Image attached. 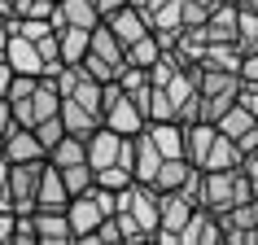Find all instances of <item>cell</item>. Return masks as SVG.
<instances>
[{
  "instance_id": "cell-1",
  "label": "cell",
  "mask_w": 258,
  "mask_h": 245,
  "mask_svg": "<svg viewBox=\"0 0 258 245\" xmlns=\"http://www.w3.org/2000/svg\"><path fill=\"white\" fill-rule=\"evenodd\" d=\"M254 197V179L245 175V166H232V171H202V193H197V206H210L215 215H228L232 206H241Z\"/></svg>"
},
{
  "instance_id": "cell-2",
  "label": "cell",
  "mask_w": 258,
  "mask_h": 245,
  "mask_svg": "<svg viewBox=\"0 0 258 245\" xmlns=\"http://www.w3.org/2000/svg\"><path fill=\"white\" fill-rule=\"evenodd\" d=\"M101 122L114 127L118 136H136V132H145V122H149V118H145L140 105L118 88V79H109L105 83V101H101Z\"/></svg>"
},
{
  "instance_id": "cell-3",
  "label": "cell",
  "mask_w": 258,
  "mask_h": 245,
  "mask_svg": "<svg viewBox=\"0 0 258 245\" xmlns=\"http://www.w3.org/2000/svg\"><path fill=\"white\" fill-rule=\"evenodd\" d=\"M158 193H162V189H158ZM192 210H197V197H192L188 189H166L162 193V219H158L153 241L179 245V232H184V223L192 219Z\"/></svg>"
},
{
  "instance_id": "cell-4",
  "label": "cell",
  "mask_w": 258,
  "mask_h": 245,
  "mask_svg": "<svg viewBox=\"0 0 258 245\" xmlns=\"http://www.w3.org/2000/svg\"><path fill=\"white\" fill-rule=\"evenodd\" d=\"M44 162L48 158H40V162H14V171H9V206H14V215H35Z\"/></svg>"
},
{
  "instance_id": "cell-5",
  "label": "cell",
  "mask_w": 258,
  "mask_h": 245,
  "mask_svg": "<svg viewBox=\"0 0 258 245\" xmlns=\"http://www.w3.org/2000/svg\"><path fill=\"white\" fill-rule=\"evenodd\" d=\"M223 219V241H236V245H258V197H249V202L232 206Z\"/></svg>"
},
{
  "instance_id": "cell-6",
  "label": "cell",
  "mask_w": 258,
  "mask_h": 245,
  "mask_svg": "<svg viewBox=\"0 0 258 245\" xmlns=\"http://www.w3.org/2000/svg\"><path fill=\"white\" fill-rule=\"evenodd\" d=\"M66 219H70V228H75V241H83V245H88V236H92V232L101 228V219H109V215L101 210V206H96L92 189H88V193H79V197H70Z\"/></svg>"
},
{
  "instance_id": "cell-7",
  "label": "cell",
  "mask_w": 258,
  "mask_h": 245,
  "mask_svg": "<svg viewBox=\"0 0 258 245\" xmlns=\"http://www.w3.org/2000/svg\"><path fill=\"white\" fill-rule=\"evenodd\" d=\"M5 158L9 162H40V158H48L40 145V136H35V127H22V122H14L9 132H5Z\"/></svg>"
},
{
  "instance_id": "cell-8",
  "label": "cell",
  "mask_w": 258,
  "mask_h": 245,
  "mask_svg": "<svg viewBox=\"0 0 258 245\" xmlns=\"http://www.w3.org/2000/svg\"><path fill=\"white\" fill-rule=\"evenodd\" d=\"M236 31H241V5L219 0L210 9V18H206V40L210 44H236Z\"/></svg>"
},
{
  "instance_id": "cell-9",
  "label": "cell",
  "mask_w": 258,
  "mask_h": 245,
  "mask_svg": "<svg viewBox=\"0 0 258 245\" xmlns=\"http://www.w3.org/2000/svg\"><path fill=\"white\" fill-rule=\"evenodd\" d=\"M210 241H223V219L210 206H197L192 219L184 223V232H179V245H210Z\"/></svg>"
},
{
  "instance_id": "cell-10",
  "label": "cell",
  "mask_w": 258,
  "mask_h": 245,
  "mask_svg": "<svg viewBox=\"0 0 258 245\" xmlns=\"http://www.w3.org/2000/svg\"><path fill=\"white\" fill-rule=\"evenodd\" d=\"M5 62L14 66V75H44V57L35 48V40L9 31V44H5Z\"/></svg>"
},
{
  "instance_id": "cell-11",
  "label": "cell",
  "mask_w": 258,
  "mask_h": 245,
  "mask_svg": "<svg viewBox=\"0 0 258 245\" xmlns=\"http://www.w3.org/2000/svg\"><path fill=\"white\" fill-rule=\"evenodd\" d=\"M127 166H132V175H136L140 184H153L158 166H162V153H158V145L149 140V132H136V136H132V158H127Z\"/></svg>"
},
{
  "instance_id": "cell-12",
  "label": "cell",
  "mask_w": 258,
  "mask_h": 245,
  "mask_svg": "<svg viewBox=\"0 0 258 245\" xmlns=\"http://www.w3.org/2000/svg\"><path fill=\"white\" fill-rule=\"evenodd\" d=\"M122 140H127V136H118L114 127H105V122H101L92 136H88V166H92V171L114 166V162H118V153H122Z\"/></svg>"
},
{
  "instance_id": "cell-13",
  "label": "cell",
  "mask_w": 258,
  "mask_h": 245,
  "mask_svg": "<svg viewBox=\"0 0 258 245\" xmlns=\"http://www.w3.org/2000/svg\"><path fill=\"white\" fill-rule=\"evenodd\" d=\"M101 22H105V27L114 31V35H118V40L127 44V48H132V44H136L140 35H149V18L140 14V9H136V5H132V0H127L122 9H114V14H109V18H101Z\"/></svg>"
},
{
  "instance_id": "cell-14",
  "label": "cell",
  "mask_w": 258,
  "mask_h": 245,
  "mask_svg": "<svg viewBox=\"0 0 258 245\" xmlns=\"http://www.w3.org/2000/svg\"><path fill=\"white\" fill-rule=\"evenodd\" d=\"M48 22H53L57 31L61 27H88L92 31L96 22H101V9H96V0H57Z\"/></svg>"
},
{
  "instance_id": "cell-15",
  "label": "cell",
  "mask_w": 258,
  "mask_h": 245,
  "mask_svg": "<svg viewBox=\"0 0 258 245\" xmlns=\"http://www.w3.org/2000/svg\"><path fill=\"white\" fill-rule=\"evenodd\" d=\"M35 241L44 245H70L75 228H70L66 210H35Z\"/></svg>"
},
{
  "instance_id": "cell-16",
  "label": "cell",
  "mask_w": 258,
  "mask_h": 245,
  "mask_svg": "<svg viewBox=\"0 0 258 245\" xmlns=\"http://www.w3.org/2000/svg\"><path fill=\"white\" fill-rule=\"evenodd\" d=\"M215 136H219V127H215V122H206V118L184 122V158H188L192 166H202L206 153H210V145H215Z\"/></svg>"
},
{
  "instance_id": "cell-17",
  "label": "cell",
  "mask_w": 258,
  "mask_h": 245,
  "mask_svg": "<svg viewBox=\"0 0 258 245\" xmlns=\"http://www.w3.org/2000/svg\"><path fill=\"white\" fill-rule=\"evenodd\" d=\"M70 206V189L61 179V166L44 162V175H40V206L35 210H66Z\"/></svg>"
},
{
  "instance_id": "cell-18",
  "label": "cell",
  "mask_w": 258,
  "mask_h": 245,
  "mask_svg": "<svg viewBox=\"0 0 258 245\" xmlns=\"http://www.w3.org/2000/svg\"><path fill=\"white\" fill-rule=\"evenodd\" d=\"M145 132H149V140L158 145L162 158H184V122H175V118L145 122Z\"/></svg>"
},
{
  "instance_id": "cell-19",
  "label": "cell",
  "mask_w": 258,
  "mask_h": 245,
  "mask_svg": "<svg viewBox=\"0 0 258 245\" xmlns=\"http://www.w3.org/2000/svg\"><path fill=\"white\" fill-rule=\"evenodd\" d=\"M61 122H66L70 136H83V140H88L96 127H101V114L88 109V105H79L75 96H61Z\"/></svg>"
},
{
  "instance_id": "cell-20",
  "label": "cell",
  "mask_w": 258,
  "mask_h": 245,
  "mask_svg": "<svg viewBox=\"0 0 258 245\" xmlns=\"http://www.w3.org/2000/svg\"><path fill=\"white\" fill-rule=\"evenodd\" d=\"M241 158H245L241 145L219 132L215 145H210V153H206V162H202V171H232V166H241Z\"/></svg>"
},
{
  "instance_id": "cell-21",
  "label": "cell",
  "mask_w": 258,
  "mask_h": 245,
  "mask_svg": "<svg viewBox=\"0 0 258 245\" xmlns=\"http://www.w3.org/2000/svg\"><path fill=\"white\" fill-rule=\"evenodd\" d=\"M57 35H61V62L66 66H79L83 53H88V44H92V31L88 27H61Z\"/></svg>"
},
{
  "instance_id": "cell-22",
  "label": "cell",
  "mask_w": 258,
  "mask_h": 245,
  "mask_svg": "<svg viewBox=\"0 0 258 245\" xmlns=\"http://www.w3.org/2000/svg\"><path fill=\"white\" fill-rule=\"evenodd\" d=\"M48 162H53V166H75V162H88V140H83V136H70V132H66V136H61V140L53 145V149H48Z\"/></svg>"
},
{
  "instance_id": "cell-23",
  "label": "cell",
  "mask_w": 258,
  "mask_h": 245,
  "mask_svg": "<svg viewBox=\"0 0 258 245\" xmlns=\"http://www.w3.org/2000/svg\"><path fill=\"white\" fill-rule=\"evenodd\" d=\"M254 122H258V118H254V114H249V109L241 105V101H236V105H232L228 114H223V118L215 122V127H219V132H223V136H232V140H236V136H245V132H249Z\"/></svg>"
},
{
  "instance_id": "cell-24",
  "label": "cell",
  "mask_w": 258,
  "mask_h": 245,
  "mask_svg": "<svg viewBox=\"0 0 258 245\" xmlns=\"http://www.w3.org/2000/svg\"><path fill=\"white\" fill-rule=\"evenodd\" d=\"M158 57H162V40H158L153 31H149V35H140V40L127 48V62H132V66H153Z\"/></svg>"
},
{
  "instance_id": "cell-25",
  "label": "cell",
  "mask_w": 258,
  "mask_h": 245,
  "mask_svg": "<svg viewBox=\"0 0 258 245\" xmlns=\"http://www.w3.org/2000/svg\"><path fill=\"white\" fill-rule=\"evenodd\" d=\"M61 179H66V189H70V197H79V193H88L96 184V171L88 162H75V166H61Z\"/></svg>"
},
{
  "instance_id": "cell-26",
  "label": "cell",
  "mask_w": 258,
  "mask_h": 245,
  "mask_svg": "<svg viewBox=\"0 0 258 245\" xmlns=\"http://www.w3.org/2000/svg\"><path fill=\"white\" fill-rule=\"evenodd\" d=\"M96 184L101 189H127V184H136V175H132V166H122V162H114V166H101L96 171Z\"/></svg>"
},
{
  "instance_id": "cell-27",
  "label": "cell",
  "mask_w": 258,
  "mask_h": 245,
  "mask_svg": "<svg viewBox=\"0 0 258 245\" xmlns=\"http://www.w3.org/2000/svg\"><path fill=\"white\" fill-rule=\"evenodd\" d=\"M35 136H40V145H44V153L53 149L57 140L66 136V122H61V114H53V118H44V122H35Z\"/></svg>"
},
{
  "instance_id": "cell-28",
  "label": "cell",
  "mask_w": 258,
  "mask_h": 245,
  "mask_svg": "<svg viewBox=\"0 0 258 245\" xmlns=\"http://www.w3.org/2000/svg\"><path fill=\"white\" fill-rule=\"evenodd\" d=\"M149 66H132V62H127V66H122V75H118V88L122 92H140V88H149Z\"/></svg>"
},
{
  "instance_id": "cell-29",
  "label": "cell",
  "mask_w": 258,
  "mask_h": 245,
  "mask_svg": "<svg viewBox=\"0 0 258 245\" xmlns=\"http://www.w3.org/2000/svg\"><path fill=\"white\" fill-rule=\"evenodd\" d=\"M232 105H236V96H219V92L206 96V92H202V118H206V122H219Z\"/></svg>"
},
{
  "instance_id": "cell-30",
  "label": "cell",
  "mask_w": 258,
  "mask_h": 245,
  "mask_svg": "<svg viewBox=\"0 0 258 245\" xmlns=\"http://www.w3.org/2000/svg\"><path fill=\"white\" fill-rule=\"evenodd\" d=\"M57 0H14V18H53Z\"/></svg>"
},
{
  "instance_id": "cell-31",
  "label": "cell",
  "mask_w": 258,
  "mask_h": 245,
  "mask_svg": "<svg viewBox=\"0 0 258 245\" xmlns=\"http://www.w3.org/2000/svg\"><path fill=\"white\" fill-rule=\"evenodd\" d=\"M48 79H53V88H57L61 96H70L75 88H79V79H83V66H61L57 75H48Z\"/></svg>"
},
{
  "instance_id": "cell-32",
  "label": "cell",
  "mask_w": 258,
  "mask_h": 245,
  "mask_svg": "<svg viewBox=\"0 0 258 245\" xmlns=\"http://www.w3.org/2000/svg\"><path fill=\"white\" fill-rule=\"evenodd\" d=\"M114 219H118V232H122V241H149V232H145V228L136 223V215H132V210H118Z\"/></svg>"
},
{
  "instance_id": "cell-33",
  "label": "cell",
  "mask_w": 258,
  "mask_h": 245,
  "mask_svg": "<svg viewBox=\"0 0 258 245\" xmlns=\"http://www.w3.org/2000/svg\"><path fill=\"white\" fill-rule=\"evenodd\" d=\"M83 70H88V75H92V79H101V83H109V79H118V70L114 66H105V62H101V57H92V53H83V62H79Z\"/></svg>"
},
{
  "instance_id": "cell-34",
  "label": "cell",
  "mask_w": 258,
  "mask_h": 245,
  "mask_svg": "<svg viewBox=\"0 0 258 245\" xmlns=\"http://www.w3.org/2000/svg\"><path fill=\"white\" fill-rule=\"evenodd\" d=\"M109 241H122V232H118V219L109 215V219H101V228L88 236V245H109Z\"/></svg>"
},
{
  "instance_id": "cell-35",
  "label": "cell",
  "mask_w": 258,
  "mask_h": 245,
  "mask_svg": "<svg viewBox=\"0 0 258 245\" xmlns=\"http://www.w3.org/2000/svg\"><path fill=\"white\" fill-rule=\"evenodd\" d=\"M14 245H35V215H18V223H14Z\"/></svg>"
},
{
  "instance_id": "cell-36",
  "label": "cell",
  "mask_w": 258,
  "mask_h": 245,
  "mask_svg": "<svg viewBox=\"0 0 258 245\" xmlns=\"http://www.w3.org/2000/svg\"><path fill=\"white\" fill-rule=\"evenodd\" d=\"M9 171H14V162L0 153V210H14V206H9Z\"/></svg>"
},
{
  "instance_id": "cell-37",
  "label": "cell",
  "mask_w": 258,
  "mask_h": 245,
  "mask_svg": "<svg viewBox=\"0 0 258 245\" xmlns=\"http://www.w3.org/2000/svg\"><path fill=\"white\" fill-rule=\"evenodd\" d=\"M236 101H241L249 114L258 118V83H241V92H236Z\"/></svg>"
},
{
  "instance_id": "cell-38",
  "label": "cell",
  "mask_w": 258,
  "mask_h": 245,
  "mask_svg": "<svg viewBox=\"0 0 258 245\" xmlns=\"http://www.w3.org/2000/svg\"><path fill=\"white\" fill-rule=\"evenodd\" d=\"M241 83H258V48L241 57Z\"/></svg>"
},
{
  "instance_id": "cell-39",
  "label": "cell",
  "mask_w": 258,
  "mask_h": 245,
  "mask_svg": "<svg viewBox=\"0 0 258 245\" xmlns=\"http://www.w3.org/2000/svg\"><path fill=\"white\" fill-rule=\"evenodd\" d=\"M14 223H18L14 210H0V241H14Z\"/></svg>"
},
{
  "instance_id": "cell-40",
  "label": "cell",
  "mask_w": 258,
  "mask_h": 245,
  "mask_svg": "<svg viewBox=\"0 0 258 245\" xmlns=\"http://www.w3.org/2000/svg\"><path fill=\"white\" fill-rule=\"evenodd\" d=\"M9 83H14V66H9V62L0 57V96L9 92Z\"/></svg>"
},
{
  "instance_id": "cell-41",
  "label": "cell",
  "mask_w": 258,
  "mask_h": 245,
  "mask_svg": "<svg viewBox=\"0 0 258 245\" xmlns=\"http://www.w3.org/2000/svg\"><path fill=\"white\" fill-rule=\"evenodd\" d=\"M132 5H136V9H140L145 18H153V14H158V9L166 5V0H132Z\"/></svg>"
},
{
  "instance_id": "cell-42",
  "label": "cell",
  "mask_w": 258,
  "mask_h": 245,
  "mask_svg": "<svg viewBox=\"0 0 258 245\" xmlns=\"http://www.w3.org/2000/svg\"><path fill=\"white\" fill-rule=\"evenodd\" d=\"M122 5H127V0H96V9H101V18H109L114 9H122Z\"/></svg>"
},
{
  "instance_id": "cell-43",
  "label": "cell",
  "mask_w": 258,
  "mask_h": 245,
  "mask_svg": "<svg viewBox=\"0 0 258 245\" xmlns=\"http://www.w3.org/2000/svg\"><path fill=\"white\" fill-rule=\"evenodd\" d=\"M9 31H14V27H9V18H0V57H5V44H9Z\"/></svg>"
},
{
  "instance_id": "cell-44",
  "label": "cell",
  "mask_w": 258,
  "mask_h": 245,
  "mask_svg": "<svg viewBox=\"0 0 258 245\" xmlns=\"http://www.w3.org/2000/svg\"><path fill=\"white\" fill-rule=\"evenodd\" d=\"M0 18H14V0H0Z\"/></svg>"
},
{
  "instance_id": "cell-45",
  "label": "cell",
  "mask_w": 258,
  "mask_h": 245,
  "mask_svg": "<svg viewBox=\"0 0 258 245\" xmlns=\"http://www.w3.org/2000/svg\"><path fill=\"white\" fill-rule=\"evenodd\" d=\"M188 5H202V9H215L219 0H188Z\"/></svg>"
},
{
  "instance_id": "cell-46",
  "label": "cell",
  "mask_w": 258,
  "mask_h": 245,
  "mask_svg": "<svg viewBox=\"0 0 258 245\" xmlns=\"http://www.w3.org/2000/svg\"><path fill=\"white\" fill-rule=\"evenodd\" d=\"M241 9H249V14H258V0H241Z\"/></svg>"
},
{
  "instance_id": "cell-47",
  "label": "cell",
  "mask_w": 258,
  "mask_h": 245,
  "mask_svg": "<svg viewBox=\"0 0 258 245\" xmlns=\"http://www.w3.org/2000/svg\"><path fill=\"white\" fill-rule=\"evenodd\" d=\"M0 149H5V132H0Z\"/></svg>"
},
{
  "instance_id": "cell-48",
  "label": "cell",
  "mask_w": 258,
  "mask_h": 245,
  "mask_svg": "<svg viewBox=\"0 0 258 245\" xmlns=\"http://www.w3.org/2000/svg\"><path fill=\"white\" fill-rule=\"evenodd\" d=\"M254 197H258V179H254Z\"/></svg>"
},
{
  "instance_id": "cell-49",
  "label": "cell",
  "mask_w": 258,
  "mask_h": 245,
  "mask_svg": "<svg viewBox=\"0 0 258 245\" xmlns=\"http://www.w3.org/2000/svg\"><path fill=\"white\" fill-rule=\"evenodd\" d=\"M232 5H241V0H232Z\"/></svg>"
}]
</instances>
